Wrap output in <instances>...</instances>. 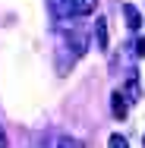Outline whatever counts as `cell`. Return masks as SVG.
Wrapping results in <instances>:
<instances>
[{
	"mask_svg": "<svg viewBox=\"0 0 145 148\" xmlns=\"http://www.w3.org/2000/svg\"><path fill=\"white\" fill-rule=\"evenodd\" d=\"M98 0H47V10L57 16V19H66V16H79V13H91Z\"/></svg>",
	"mask_w": 145,
	"mask_h": 148,
	"instance_id": "6da1fadb",
	"label": "cell"
},
{
	"mask_svg": "<svg viewBox=\"0 0 145 148\" xmlns=\"http://www.w3.org/2000/svg\"><path fill=\"white\" fill-rule=\"evenodd\" d=\"M95 47L107 51V19H95Z\"/></svg>",
	"mask_w": 145,
	"mask_h": 148,
	"instance_id": "7a4b0ae2",
	"label": "cell"
},
{
	"mask_svg": "<svg viewBox=\"0 0 145 148\" xmlns=\"http://www.w3.org/2000/svg\"><path fill=\"white\" fill-rule=\"evenodd\" d=\"M123 16H126V25H129V29H139V25H142V16H139L136 6H123Z\"/></svg>",
	"mask_w": 145,
	"mask_h": 148,
	"instance_id": "3957f363",
	"label": "cell"
},
{
	"mask_svg": "<svg viewBox=\"0 0 145 148\" xmlns=\"http://www.w3.org/2000/svg\"><path fill=\"white\" fill-rule=\"evenodd\" d=\"M114 117H126V101H123V95L120 91H114Z\"/></svg>",
	"mask_w": 145,
	"mask_h": 148,
	"instance_id": "277c9868",
	"label": "cell"
},
{
	"mask_svg": "<svg viewBox=\"0 0 145 148\" xmlns=\"http://www.w3.org/2000/svg\"><path fill=\"white\" fill-rule=\"evenodd\" d=\"M57 148H82V142H79V139H69V136H60Z\"/></svg>",
	"mask_w": 145,
	"mask_h": 148,
	"instance_id": "5b68a950",
	"label": "cell"
},
{
	"mask_svg": "<svg viewBox=\"0 0 145 148\" xmlns=\"http://www.w3.org/2000/svg\"><path fill=\"white\" fill-rule=\"evenodd\" d=\"M111 148H126V139L123 136H111Z\"/></svg>",
	"mask_w": 145,
	"mask_h": 148,
	"instance_id": "8992f818",
	"label": "cell"
},
{
	"mask_svg": "<svg viewBox=\"0 0 145 148\" xmlns=\"http://www.w3.org/2000/svg\"><path fill=\"white\" fill-rule=\"evenodd\" d=\"M136 54H139V57H145V38H139V41H136Z\"/></svg>",
	"mask_w": 145,
	"mask_h": 148,
	"instance_id": "52a82bcc",
	"label": "cell"
},
{
	"mask_svg": "<svg viewBox=\"0 0 145 148\" xmlns=\"http://www.w3.org/2000/svg\"><path fill=\"white\" fill-rule=\"evenodd\" d=\"M0 148H6V136H3V129H0Z\"/></svg>",
	"mask_w": 145,
	"mask_h": 148,
	"instance_id": "ba28073f",
	"label": "cell"
}]
</instances>
